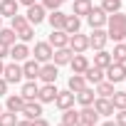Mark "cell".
I'll use <instances>...</instances> for the list:
<instances>
[{
    "label": "cell",
    "mask_w": 126,
    "mask_h": 126,
    "mask_svg": "<svg viewBox=\"0 0 126 126\" xmlns=\"http://www.w3.org/2000/svg\"><path fill=\"white\" fill-rule=\"evenodd\" d=\"M106 25H109V30H106L109 40L124 42V37H126V15H124L121 10H119V13H111L109 20H106Z\"/></svg>",
    "instance_id": "1"
},
{
    "label": "cell",
    "mask_w": 126,
    "mask_h": 126,
    "mask_svg": "<svg viewBox=\"0 0 126 126\" xmlns=\"http://www.w3.org/2000/svg\"><path fill=\"white\" fill-rule=\"evenodd\" d=\"M3 79H5L8 84H17V82H22V64H20V62H10V64H5V69H3Z\"/></svg>",
    "instance_id": "2"
},
{
    "label": "cell",
    "mask_w": 126,
    "mask_h": 126,
    "mask_svg": "<svg viewBox=\"0 0 126 126\" xmlns=\"http://www.w3.org/2000/svg\"><path fill=\"white\" fill-rule=\"evenodd\" d=\"M104 74H106V79L109 82H114V84H119V82H124L126 79V64H119V62H111V64L104 69Z\"/></svg>",
    "instance_id": "3"
},
{
    "label": "cell",
    "mask_w": 126,
    "mask_h": 126,
    "mask_svg": "<svg viewBox=\"0 0 126 126\" xmlns=\"http://www.w3.org/2000/svg\"><path fill=\"white\" fill-rule=\"evenodd\" d=\"M106 20H109V15H106L101 8H94V5H92V10L87 13V22H89V27H92V30L104 27V25H106Z\"/></svg>",
    "instance_id": "4"
},
{
    "label": "cell",
    "mask_w": 126,
    "mask_h": 126,
    "mask_svg": "<svg viewBox=\"0 0 126 126\" xmlns=\"http://www.w3.org/2000/svg\"><path fill=\"white\" fill-rule=\"evenodd\" d=\"M57 64L54 62H45V64L40 67V74H37V79H42V84H54L57 82Z\"/></svg>",
    "instance_id": "5"
},
{
    "label": "cell",
    "mask_w": 126,
    "mask_h": 126,
    "mask_svg": "<svg viewBox=\"0 0 126 126\" xmlns=\"http://www.w3.org/2000/svg\"><path fill=\"white\" fill-rule=\"evenodd\" d=\"M52 52H54V49H52L49 42H37V45H35V52H32V54H35L32 59H37L40 64H45V62H52Z\"/></svg>",
    "instance_id": "6"
},
{
    "label": "cell",
    "mask_w": 126,
    "mask_h": 126,
    "mask_svg": "<svg viewBox=\"0 0 126 126\" xmlns=\"http://www.w3.org/2000/svg\"><path fill=\"white\" fill-rule=\"evenodd\" d=\"M67 47H69L72 52H87V49H89V37L82 35V32H74V35H69Z\"/></svg>",
    "instance_id": "7"
},
{
    "label": "cell",
    "mask_w": 126,
    "mask_h": 126,
    "mask_svg": "<svg viewBox=\"0 0 126 126\" xmlns=\"http://www.w3.org/2000/svg\"><path fill=\"white\" fill-rule=\"evenodd\" d=\"M106 42H109V35L101 30V27H96V30H92V35H89V47L96 52V49H104L106 47Z\"/></svg>",
    "instance_id": "8"
},
{
    "label": "cell",
    "mask_w": 126,
    "mask_h": 126,
    "mask_svg": "<svg viewBox=\"0 0 126 126\" xmlns=\"http://www.w3.org/2000/svg\"><path fill=\"white\" fill-rule=\"evenodd\" d=\"M92 64V62L87 59V54L84 52H74L72 54V59H69V67H72V72L74 74H84V69Z\"/></svg>",
    "instance_id": "9"
},
{
    "label": "cell",
    "mask_w": 126,
    "mask_h": 126,
    "mask_svg": "<svg viewBox=\"0 0 126 126\" xmlns=\"http://www.w3.org/2000/svg\"><path fill=\"white\" fill-rule=\"evenodd\" d=\"M74 101H77V94L74 92H57V96H54V106L57 109H62V111H64V109H69V106H74Z\"/></svg>",
    "instance_id": "10"
},
{
    "label": "cell",
    "mask_w": 126,
    "mask_h": 126,
    "mask_svg": "<svg viewBox=\"0 0 126 126\" xmlns=\"http://www.w3.org/2000/svg\"><path fill=\"white\" fill-rule=\"evenodd\" d=\"M25 17H27V22H30V25H40V22L47 17V10H45L40 3H35V5H30V8H27V15H25Z\"/></svg>",
    "instance_id": "11"
},
{
    "label": "cell",
    "mask_w": 126,
    "mask_h": 126,
    "mask_svg": "<svg viewBox=\"0 0 126 126\" xmlns=\"http://www.w3.org/2000/svg\"><path fill=\"white\" fill-rule=\"evenodd\" d=\"M30 47H27V42H15L13 47H10V57H13V62H25V59H30Z\"/></svg>",
    "instance_id": "12"
},
{
    "label": "cell",
    "mask_w": 126,
    "mask_h": 126,
    "mask_svg": "<svg viewBox=\"0 0 126 126\" xmlns=\"http://www.w3.org/2000/svg\"><path fill=\"white\" fill-rule=\"evenodd\" d=\"M57 87L54 84H42L40 92H37V101L40 104H54V96H57Z\"/></svg>",
    "instance_id": "13"
},
{
    "label": "cell",
    "mask_w": 126,
    "mask_h": 126,
    "mask_svg": "<svg viewBox=\"0 0 126 126\" xmlns=\"http://www.w3.org/2000/svg\"><path fill=\"white\" fill-rule=\"evenodd\" d=\"M92 106L96 109V114H99V116H111V114L116 111V109H114V104H111V99H106V96H96Z\"/></svg>",
    "instance_id": "14"
},
{
    "label": "cell",
    "mask_w": 126,
    "mask_h": 126,
    "mask_svg": "<svg viewBox=\"0 0 126 126\" xmlns=\"http://www.w3.org/2000/svg\"><path fill=\"white\" fill-rule=\"evenodd\" d=\"M40 62L37 59H25L22 62V79H37V74H40Z\"/></svg>",
    "instance_id": "15"
},
{
    "label": "cell",
    "mask_w": 126,
    "mask_h": 126,
    "mask_svg": "<svg viewBox=\"0 0 126 126\" xmlns=\"http://www.w3.org/2000/svg\"><path fill=\"white\" fill-rule=\"evenodd\" d=\"M72 54H74V52H72L69 47H57V49L52 52V62H54L57 67H62V64H69Z\"/></svg>",
    "instance_id": "16"
},
{
    "label": "cell",
    "mask_w": 126,
    "mask_h": 126,
    "mask_svg": "<svg viewBox=\"0 0 126 126\" xmlns=\"http://www.w3.org/2000/svg\"><path fill=\"white\" fill-rule=\"evenodd\" d=\"M20 114H25V119H37V116H42V104L37 101V99H32V101H25V106H22V111Z\"/></svg>",
    "instance_id": "17"
},
{
    "label": "cell",
    "mask_w": 126,
    "mask_h": 126,
    "mask_svg": "<svg viewBox=\"0 0 126 126\" xmlns=\"http://www.w3.org/2000/svg\"><path fill=\"white\" fill-rule=\"evenodd\" d=\"M37 92H40V84H37L35 79H27V82L22 84V89H20V94H22V99H25V101L37 99Z\"/></svg>",
    "instance_id": "18"
},
{
    "label": "cell",
    "mask_w": 126,
    "mask_h": 126,
    "mask_svg": "<svg viewBox=\"0 0 126 126\" xmlns=\"http://www.w3.org/2000/svg\"><path fill=\"white\" fill-rule=\"evenodd\" d=\"M47 42L52 45V49H57V47H67L69 35H67L64 30H52V35H49V40H47Z\"/></svg>",
    "instance_id": "19"
},
{
    "label": "cell",
    "mask_w": 126,
    "mask_h": 126,
    "mask_svg": "<svg viewBox=\"0 0 126 126\" xmlns=\"http://www.w3.org/2000/svg\"><path fill=\"white\" fill-rule=\"evenodd\" d=\"M84 79H87V82H92V84H99V82L104 79V69H101V67H96V64H89V67L84 69Z\"/></svg>",
    "instance_id": "20"
},
{
    "label": "cell",
    "mask_w": 126,
    "mask_h": 126,
    "mask_svg": "<svg viewBox=\"0 0 126 126\" xmlns=\"http://www.w3.org/2000/svg\"><path fill=\"white\" fill-rule=\"evenodd\" d=\"M22 106H25L22 94H10V96H8V101H5V109H8V111H13V114H20V111H22Z\"/></svg>",
    "instance_id": "21"
},
{
    "label": "cell",
    "mask_w": 126,
    "mask_h": 126,
    "mask_svg": "<svg viewBox=\"0 0 126 126\" xmlns=\"http://www.w3.org/2000/svg\"><path fill=\"white\" fill-rule=\"evenodd\" d=\"M79 121H87V124L96 126V124H99V114H96V109H94V106H82V111H79Z\"/></svg>",
    "instance_id": "22"
},
{
    "label": "cell",
    "mask_w": 126,
    "mask_h": 126,
    "mask_svg": "<svg viewBox=\"0 0 126 126\" xmlns=\"http://www.w3.org/2000/svg\"><path fill=\"white\" fill-rule=\"evenodd\" d=\"M47 20H49V25H52V30H62V27H64V20H67V15L62 13V10H49V15H47Z\"/></svg>",
    "instance_id": "23"
},
{
    "label": "cell",
    "mask_w": 126,
    "mask_h": 126,
    "mask_svg": "<svg viewBox=\"0 0 126 126\" xmlns=\"http://www.w3.org/2000/svg\"><path fill=\"white\" fill-rule=\"evenodd\" d=\"M17 0H0V17H13L17 13Z\"/></svg>",
    "instance_id": "24"
},
{
    "label": "cell",
    "mask_w": 126,
    "mask_h": 126,
    "mask_svg": "<svg viewBox=\"0 0 126 126\" xmlns=\"http://www.w3.org/2000/svg\"><path fill=\"white\" fill-rule=\"evenodd\" d=\"M79 27H82V20H79V15H67V20H64V27H62V30H64L67 35H74V32H79Z\"/></svg>",
    "instance_id": "25"
},
{
    "label": "cell",
    "mask_w": 126,
    "mask_h": 126,
    "mask_svg": "<svg viewBox=\"0 0 126 126\" xmlns=\"http://www.w3.org/2000/svg\"><path fill=\"white\" fill-rule=\"evenodd\" d=\"M94 94H96V92H94L92 87H84L82 92H77V101H79L82 106H92V104H94V99H96Z\"/></svg>",
    "instance_id": "26"
},
{
    "label": "cell",
    "mask_w": 126,
    "mask_h": 126,
    "mask_svg": "<svg viewBox=\"0 0 126 126\" xmlns=\"http://www.w3.org/2000/svg\"><path fill=\"white\" fill-rule=\"evenodd\" d=\"M84 87H87L84 74H72V77H69V82H67V89H69V92H74V94H77V92H82Z\"/></svg>",
    "instance_id": "27"
},
{
    "label": "cell",
    "mask_w": 126,
    "mask_h": 126,
    "mask_svg": "<svg viewBox=\"0 0 126 126\" xmlns=\"http://www.w3.org/2000/svg\"><path fill=\"white\" fill-rule=\"evenodd\" d=\"M111 62H114V59H111V52H106V49H96V54H94V64H96V67L106 69Z\"/></svg>",
    "instance_id": "28"
},
{
    "label": "cell",
    "mask_w": 126,
    "mask_h": 126,
    "mask_svg": "<svg viewBox=\"0 0 126 126\" xmlns=\"http://www.w3.org/2000/svg\"><path fill=\"white\" fill-rule=\"evenodd\" d=\"M62 124H67V126H77V124H79V111H77L74 106L64 109V111H62Z\"/></svg>",
    "instance_id": "29"
},
{
    "label": "cell",
    "mask_w": 126,
    "mask_h": 126,
    "mask_svg": "<svg viewBox=\"0 0 126 126\" xmlns=\"http://www.w3.org/2000/svg\"><path fill=\"white\" fill-rule=\"evenodd\" d=\"M114 92H116V89H114V82H109V79H101V82L96 84V94H99V96H106V99H109Z\"/></svg>",
    "instance_id": "30"
},
{
    "label": "cell",
    "mask_w": 126,
    "mask_h": 126,
    "mask_svg": "<svg viewBox=\"0 0 126 126\" xmlns=\"http://www.w3.org/2000/svg\"><path fill=\"white\" fill-rule=\"evenodd\" d=\"M15 37H17V32L13 27H0V42H5L8 47H13L15 45Z\"/></svg>",
    "instance_id": "31"
},
{
    "label": "cell",
    "mask_w": 126,
    "mask_h": 126,
    "mask_svg": "<svg viewBox=\"0 0 126 126\" xmlns=\"http://www.w3.org/2000/svg\"><path fill=\"white\" fill-rule=\"evenodd\" d=\"M111 59L119 62V64H126V45H124V42H116V47H114V52H111Z\"/></svg>",
    "instance_id": "32"
},
{
    "label": "cell",
    "mask_w": 126,
    "mask_h": 126,
    "mask_svg": "<svg viewBox=\"0 0 126 126\" xmlns=\"http://www.w3.org/2000/svg\"><path fill=\"white\" fill-rule=\"evenodd\" d=\"M25 25H30V22H27V17H25V15H17V13H15V15H13V17H10V27H13V30H15V32H20V30H22V27H25Z\"/></svg>",
    "instance_id": "33"
},
{
    "label": "cell",
    "mask_w": 126,
    "mask_h": 126,
    "mask_svg": "<svg viewBox=\"0 0 126 126\" xmlns=\"http://www.w3.org/2000/svg\"><path fill=\"white\" fill-rule=\"evenodd\" d=\"M109 99H111L114 109H126V92H114Z\"/></svg>",
    "instance_id": "34"
},
{
    "label": "cell",
    "mask_w": 126,
    "mask_h": 126,
    "mask_svg": "<svg viewBox=\"0 0 126 126\" xmlns=\"http://www.w3.org/2000/svg\"><path fill=\"white\" fill-rule=\"evenodd\" d=\"M92 10V0H74V15H87Z\"/></svg>",
    "instance_id": "35"
},
{
    "label": "cell",
    "mask_w": 126,
    "mask_h": 126,
    "mask_svg": "<svg viewBox=\"0 0 126 126\" xmlns=\"http://www.w3.org/2000/svg\"><path fill=\"white\" fill-rule=\"evenodd\" d=\"M101 10H104L106 15L119 13V10H121V0H104V3H101Z\"/></svg>",
    "instance_id": "36"
},
{
    "label": "cell",
    "mask_w": 126,
    "mask_h": 126,
    "mask_svg": "<svg viewBox=\"0 0 126 126\" xmlns=\"http://www.w3.org/2000/svg\"><path fill=\"white\" fill-rule=\"evenodd\" d=\"M17 124V114L13 111H0V126H15Z\"/></svg>",
    "instance_id": "37"
},
{
    "label": "cell",
    "mask_w": 126,
    "mask_h": 126,
    "mask_svg": "<svg viewBox=\"0 0 126 126\" xmlns=\"http://www.w3.org/2000/svg\"><path fill=\"white\" fill-rule=\"evenodd\" d=\"M17 37H20V42H32V37H35V25H25V27L17 32Z\"/></svg>",
    "instance_id": "38"
},
{
    "label": "cell",
    "mask_w": 126,
    "mask_h": 126,
    "mask_svg": "<svg viewBox=\"0 0 126 126\" xmlns=\"http://www.w3.org/2000/svg\"><path fill=\"white\" fill-rule=\"evenodd\" d=\"M45 10H59V5H62V0H42L40 3Z\"/></svg>",
    "instance_id": "39"
},
{
    "label": "cell",
    "mask_w": 126,
    "mask_h": 126,
    "mask_svg": "<svg viewBox=\"0 0 126 126\" xmlns=\"http://www.w3.org/2000/svg\"><path fill=\"white\" fill-rule=\"evenodd\" d=\"M119 126H126V109H119V114H116V119H114Z\"/></svg>",
    "instance_id": "40"
},
{
    "label": "cell",
    "mask_w": 126,
    "mask_h": 126,
    "mask_svg": "<svg viewBox=\"0 0 126 126\" xmlns=\"http://www.w3.org/2000/svg\"><path fill=\"white\" fill-rule=\"evenodd\" d=\"M32 126H49V121L42 119V116H37V119H32Z\"/></svg>",
    "instance_id": "41"
},
{
    "label": "cell",
    "mask_w": 126,
    "mask_h": 126,
    "mask_svg": "<svg viewBox=\"0 0 126 126\" xmlns=\"http://www.w3.org/2000/svg\"><path fill=\"white\" fill-rule=\"evenodd\" d=\"M10 54V47L5 45V42H0V59H3V57H8Z\"/></svg>",
    "instance_id": "42"
},
{
    "label": "cell",
    "mask_w": 126,
    "mask_h": 126,
    "mask_svg": "<svg viewBox=\"0 0 126 126\" xmlns=\"http://www.w3.org/2000/svg\"><path fill=\"white\" fill-rule=\"evenodd\" d=\"M3 94H8V82L0 77V96H3Z\"/></svg>",
    "instance_id": "43"
},
{
    "label": "cell",
    "mask_w": 126,
    "mask_h": 126,
    "mask_svg": "<svg viewBox=\"0 0 126 126\" xmlns=\"http://www.w3.org/2000/svg\"><path fill=\"white\" fill-rule=\"evenodd\" d=\"M15 126H32V121H30V119H22V121L17 119V124H15Z\"/></svg>",
    "instance_id": "44"
},
{
    "label": "cell",
    "mask_w": 126,
    "mask_h": 126,
    "mask_svg": "<svg viewBox=\"0 0 126 126\" xmlns=\"http://www.w3.org/2000/svg\"><path fill=\"white\" fill-rule=\"evenodd\" d=\"M20 5H25V8H30V5H35V0H17Z\"/></svg>",
    "instance_id": "45"
},
{
    "label": "cell",
    "mask_w": 126,
    "mask_h": 126,
    "mask_svg": "<svg viewBox=\"0 0 126 126\" xmlns=\"http://www.w3.org/2000/svg\"><path fill=\"white\" fill-rule=\"evenodd\" d=\"M101 126H119V124H116V121H104Z\"/></svg>",
    "instance_id": "46"
},
{
    "label": "cell",
    "mask_w": 126,
    "mask_h": 126,
    "mask_svg": "<svg viewBox=\"0 0 126 126\" xmlns=\"http://www.w3.org/2000/svg\"><path fill=\"white\" fill-rule=\"evenodd\" d=\"M3 69H5V64H3V59H0V77H3Z\"/></svg>",
    "instance_id": "47"
},
{
    "label": "cell",
    "mask_w": 126,
    "mask_h": 126,
    "mask_svg": "<svg viewBox=\"0 0 126 126\" xmlns=\"http://www.w3.org/2000/svg\"><path fill=\"white\" fill-rule=\"evenodd\" d=\"M77 126H92V124H87V121H79V124H77Z\"/></svg>",
    "instance_id": "48"
},
{
    "label": "cell",
    "mask_w": 126,
    "mask_h": 126,
    "mask_svg": "<svg viewBox=\"0 0 126 126\" xmlns=\"http://www.w3.org/2000/svg\"><path fill=\"white\" fill-rule=\"evenodd\" d=\"M0 27H3V17H0Z\"/></svg>",
    "instance_id": "49"
},
{
    "label": "cell",
    "mask_w": 126,
    "mask_h": 126,
    "mask_svg": "<svg viewBox=\"0 0 126 126\" xmlns=\"http://www.w3.org/2000/svg\"><path fill=\"white\" fill-rule=\"evenodd\" d=\"M59 126H67V124H59Z\"/></svg>",
    "instance_id": "50"
},
{
    "label": "cell",
    "mask_w": 126,
    "mask_h": 126,
    "mask_svg": "<svg viewBox=\"0 0 126 126\" xmlns=\"http://www.w3.org/2000/svg\"><path fill=\"white\" fill-rule=\"evenodd\" d=\"M0 111H3V106H0Z\"/></svg>",
    "instance_id": "51"
},
{
    "label": "cell",
    "mask_w": 126,
    "mask_h": 126,
    "mask_svg": "<svg viewBox=\"0 0 126 126\" xmlns=\"http://www.w3.org/2000/svg\"><path fill=\"white\" fill-rule=\"evenodd\" d=\"M62 3H64V0H62Z\"/></svg>",
    "instance_id": "52"
},
{
    "label": "cell",
    "mask_w": 126,
    "mask_h": 126,
    "mask_svg": "<svg viewBox=\"0 0 126 126\" xmlns=\"http://www.w3.org/2000/svg\"><path fill=\"white\" fill-rule=\"evenodd\" d=\"M124 92H126V89H124Z\"/></svg>",
    "instance_id": "53"
}]
</instances>
